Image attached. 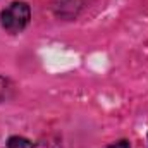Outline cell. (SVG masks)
I'll return each instance as SVG.
<instances>
[{
    "mask_svg": "<svg viewBox=\"0 0 148 148\" xmlns=\"http://www.w3.org/2000/svg\"><path fill=\"white\" fill-rule=\"evenodd\" d=\"M29 19H31V9L26 2H12L0 14L3 29L12 35L21 33L29 24Z\"/></svg>",
    "mask_w": 148,
    "mask_h": 148,
    "instance_id": "1",
    "label": "cell"
},
{
    "mask_svg": "<svg viewBox=\"0 0 148 148\" xmlns=\"http://www.w3.org/2000/svg\"><path fill=\"white\" fill-rule=\"evenodd\" d=\"M7 148H35V145L23 136H12L7 141Z\"/></svg>",
    "mask_w": 148,
    "mask_h": 148,
    "instance_id": "2",
    "label": "cell"
},
{
    "mask_svg": "<svg viewBox=\"0 0 148 148\" xmlns=\"http://www.w3.org/2000/svg\"><path fill=\"white\" fill-rule=\"evenodd\" d=\"M7 88H9V83H7V79L0 76V100L5 97V93H7Z\"/></svg>",
    "mask_w": 148,
    "mask_h": 148,
    "instance_id": "3",
    "label": "cell"
},
{
    "mask_svg": "<svg viewBox=\"0 0 148 148\" xmlns=\"http://www.w3.org/2000/svg\"><path fill=\"white\" fill-rule=\"evenodd\" d=\"M105 148H129V141L127 140H119V141L110 143L109 147H105Z\"/></svg>",
    "mask_w": 148,
    "mask_h": 148,
    "instance_id": "4",
    "label": "cell"
}]
</instances>
